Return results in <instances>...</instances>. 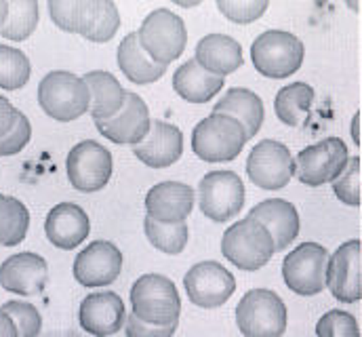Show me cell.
<instances>
[{
	"mask_svg": "<svg viewBox=\"0 0 362 337\" xmlns=\"http://www.w3.org/2000/svg\"><path fill=\"white\" fill-rule=\"evenodd\" d=\"M133 316L152 327L180 323L181 297L175 282L165 274H144L131 287Z\"/></svg>",
	"mask_w": 362,
	"mask_h": 337,
	"instance_id": "obj_1",
	"label": "cell"
},
{
	"mask_svg": "<svg viewBox=\"0 0 362 337\" xmlns=\"http://www.w3.org/2000/svg\"><path fill=\"white\" fill-rule=\"evenodd\" d=\"M243 125L226 114H209L192 131V152L204 163H230L247 144Z\"/></svg>",
	"mask_w": 362,
	"mask_h": 337,
	"instance_id": "obj_2",
	"label": "cell"
},
{
	"mask_svg": "<svg viewBox=\"0 0 362 337\" xmlns=\"http://www.w3.org/2000/svg\"><path fill=\"white\" fill-rule=\"evenodd\" d=\"M42 112L57 122H72L89 112L90 93L83 76L68 70H53L38 84Z\"/></svg>",
	"mask_w": 362,
	"mask_h": 337,
	"instance_id": "obj_3",
	"label": "cell"
},
{
	"mask_svg": "<svg viewBox=\"0 0 362 337\" xmlns=\"http://www.w3.org/2000/svg\"><path fill=\"white\" fill-rule=\"evenodd\" d=\"M137 40L144 53L160 66L173 64L185 49L187 32L185 23L177 13L169 8H154L141 21L137 30Z\"/></svg>",
	"mask_w": 362,
	"mask_h": 337,
	"instance_id": "obj_4",
	"label": "cell"
},
{
	"mask_svg": "<svg viewBox=\"0 0 362 337\" xmlns=\"http://www.w3.org/2000/svg\"><path fill=\"white\" fill-rule=\"evenodd\" d=\"M305 57L303 42L286 30H266L251 45V59L259 74L268 79L293 76Z\"/></svg>",
	"mask_w": 362,
	"mask_h": 337,
	"instance_id": "obj_5",
	"label": "cell"
},
{
	"mask_svg": "<svg viewBox=\"0 0 362 337\" xmlns=\"http://www.w3.org/2000/svg\"><path fill=\"white\" fill-rule=\"evenodd\" d=\"M274 253L276 249L270 232L251 217L232 224L221 236V255L245 272L264 268L270 263Z\"/></svg>",
	"mask_w": 362,
	"mask_h": 337,
	"instance_id": "obj_6",
	"label": "cell"
},
{
	"mask_svg": "<svg viewBox=\"0 0 362 337\" xmlns=\"http://www.w3.org/2000/svg\"><path fill=\"white\" fill-rule=\"evenodd\" d=\"M236 325L243 337H282L286 306L272 289H251L236 306Z\"/></svg>",
	"mask_w": 362,
	"mask_h": 337,
	"instance_id": "obj_7",
	"label": "cell"
},
{
	"mask_svg": "<svg viewBox=\"0 0 362 337\" xmlns=\"http://www.w3.org/2000/svg\"><path fill=\"white\" fill-rule=\"evenodd\" d=\"M245 183L234 171H211L198 183V207L215 224L234 219L245 207Z\"/></svg>",
	"mask_w": 362,
	"mask_h": 337,
	"instance_id": "obj_8",
	"label": "cell"
},
{
	"mask_svg": "<svg viewBox=\"0 0 362 337\" xmlns=\"http://www.w3.org/2000/svg\"><path fill=\"white\" fill-rule=\"evenodd\" d=\"M350 161L348 146L341 137H327L303 148L295 156V177L310 188L333 183Z\"/></svg>",
	"mask_w": 362,
	"mask_h": 337,
	"instance_id": "obj_9",
	"label": "cell"
},
{
	"mask_svg": "<svg viewBox=\"0 0 362 337\" xmlns=\"http://www.w3.org/2000/svg\"><path fill=\"white\" fill-rule=\"evenodd\" d=\"M329 253L318 243H301L291 253H286L282 261V278L284 285L301 295L312 297L325 291V270H327Z\"/></svg>",
	"mask_w": 362,
	"mask_h": 337,
	"instance_id": "obj_10",
	"label": "cell"
},
{
	"mask_svg": "<svg viewBox=\"0 0 362 337\" xmlns=\"http://www.w3.org/2000/svg\"><path fill=\"white\" fill-rule=\"evenodd\" d=\"M189 302L204 310L221 308L236 291V278L219 261H200L183 276Z\"/></svg>",
	"mask_w": 362,
	"mask_h": 337,
	"instance_id": "obj_11",
	"label": "cell"
},
{
	"mask_svg": "<svg viewBox=\"0 0 362 337\" xmlns=\"http://www.w3.org/2000/svg\"><path fill=\"white\" fill-rule=\"evenodd\" d=\"M112 152L95 139H85L76 144L66 161L68 179L78 192H99L112 179Z\"/></svg>",
	"mask_w": 362,
	"mask_h": 337,
	"instance_id": "obj_12",
	"label": "cell"
},
{
	"mask_svg": "<svg viewBox=\"0 0 362 337\" xmlns=\"http://www.w3.org/2000/svg\"><path fill=\"white\" fill-rule=\"evenodd\" d=\"M325 289L341 304H356L362 297V243L352 239L327 259Z\"/></svg>",
	"mask_w": 362,
	"mask_h": 337,
	"instance_id": "obj_13",
	"label": "cell"
},
{
	"mask_svg": "<svg viewBox=\"0 0 362 337\" xmlns=\"http://www.w3.org/2000/svg\"><path fill=\"white\" fill-rule=\"evenodd\" d=\"M249 179L264 190H280L295 175V159L288 148L276 139H262L247 159Z\"/></svg>",
	"mask_w": 362,
	"mask_h": 337,
	"instance_id": "obj_14",
	"label": "cell"
},
{
	"mask_svg": "<svg viewBox=\"0 0 362 337\" xmlns=\"http://www.w3.org/2000/svg\"><path fill=\"white\" fill-rule=\"evenodd\" d=\"M152 125L148 103L137 93H127L122 108L107 120H97V131L118 146H137L144 142Z\"/></svg>",
	"mask_w": 362,
	"mask_h": 337,
	"instance_id": "obj_15",
	"label": "cell"
},
{
	"mask_svg": "<svg viewBox=\"0 0 362 337\" xmlns=\"http://www.w3.org/2000/svg\"><path fill=\"white\" fill-rule=\"evenodd\" d=\"M122 253L110 241H93L76 255L72 272L83 287H107L122 272Z\"/></svg>",
	"mask_w": 362,
	"mask_h": 337,
	"instance_id": "obj_16",
	"label": "cell"
},
{
	"mask_svg": "<svg viewBox=\"0 0 362 337\" xmlns=\"http://www.w3.org/2000/svg\"><path fill=\"white\" fill-rule=\"evenodd\" d=\"M49 280V263L32 251L15 253L0 263V287L15 295L32 297L45 291Z\"/></svg>",
	"mask_w": 362,
	"mask_h": 337,
	"instance_id": "obj_17",
	"label": "cell"
},
{
	"mask_svg": "<svg viewBox=\"0 0 362 337\" xmlns=\"http://www.w3.org/2000/svg\"><path fill=\"white\" fill-rule=\"evenodd\" d=\"M196 205V192L183 181H160L146 194V211L158 224H183Z\"/></svg>",
	"mask_w": 362,
	"mask_h": 337,
	"instance_id": "obj_18",
	"label": "cell"
},
{
	"mask_svg": "<svg viewBox=\"0 0 362 337\" xmlns=\"http://www.w3.org/2000/svg\"><path fill=\"white\" fill-rule=\"evenodd\" d=\"M78 321H81V327L90 336H114L124 327V321H127L124 302L114 291L90 293L81 304Z\"/></svg>",
	"mask_w": 362,
	"mask_h": 337,
	"instance_id": "obj_19",
	"label": "cell"
},
{
	"mask_svg": "<svg viewBox=\"0 0 362 337\" xmlns=\"http://www.w3.org/2000/svg\"><path fill=\"white\" fill-rule=\"evenodd\" d=\"M133 154L148 167H171L183 154V133L167 120H152L144 142L133 146Z\"/></svg>",
	"mask_w": 362,
	"mask_h": 337,
	"instance_id": "obj_20",
	"label": "cell"
},
{
	"mask_svg": "<svg viewBox=\"0 0 362 337\" xmlns=\"http://www.w3.org/2000/svg\"><path fill=\"white\" fill-rule=\"evenodd\" d=\"M89 232V215L76 202L55 205L45 219V234L49 239V243L64 251H72L74 247L85 243Z\"/></svg>",
	"mask_w": 362,
	"mask_h": 337,
	"instance_id": "obj_21",
	"label": "cell"
},
{
	"mask_svg": "<svg viewBox=\"0 0 362 337\" xmlns=\"http://www.w3.org/2000/svg\"><path fill=\"white\" fill-rule=\"evenodd\" d=\"M249 217L259 222L270 232L276 253L288 249L293 245V241L299 236V228H301L299 213H297L295 205L284 198L262 200L259 205H255L251 209Z\"/></svg>",
	"mask_w": 362,
	"mask_h": 337,
	"instance_id": "obj_22",
	"label": "cell"
},
{
	"mask_svg": "<svg viewBox=\"0 0 362 337\" xmlns=\"http://www.w3.org/2000/svg\"><path fill=\"white\" fill-rule=\"evenodd\" d=\"M192 59L204 72L219 76V79L234 74L245 64L240 42L228 34H206L204 38H200Z\"/></svg>",
	"mask_w": 362,
	"mask_h": 337,
	"instance_id": "obj_23",
	"label": "cell"
},
{
	"mask_svg": "<svg viewBox=\"0 0 362 337\" xmlns=\"http://www.w3.org/2000/svg\"><path fill=\"white\" fill-rule=\"evenodd\" d=\"M215 114H226L234 120H238L247 133V139L255 137L264 125L266 110L264 101L257 93L245 86H232L226 91V95L215 103L213 108Z\"/></svg>",
	"mask_w": 362,
	"mask_h": 337,
	"instance_id": "obj_24",
	"label": "cell"
},
{
	"mask_svg": "<svg viewBox=\"0 0 362 337\" xmlns=\"http://www.w3.org/2000/svg\"><path fill=\"white\" fill-rule=\"evenodd\" d=\"M83 81L90 93L89 112L95 122L107 120L114 114H118V110L124 103L127 91L122 88V84L118 83V79L114 74H110L105 70H90L83 76Z\"/></svg>",
	"mask_w": 362,
	"mask_h": 337,
	"instance_id": "obj_25",
	"label": "cell"
},
{
	"mask_svg": "<svg viewBox=\"0 0 362 337\" xmlns=\"http://www.w3.org/2000/svg\"><path fill=\"white\" fill-rule=\"evenodd\" d=\"M118 68L120 72L135 84H152L160 81L167 72L165 66L154 64L144 49L139 47L137 32H131L122 38L118 47Z\"/></svg>",
	"mask_w": 362,
	"mask_h": 337,
	"instance_id": "obj_26",
	"label": "cell"
},
{
	"mask_svg": "<svg viewBox=\"0 0 362 337\" xmlns=\"http://www.w3.org/2000/svg\"><path fill=\"white\" fill-rule=\"evenodd\" d=\"M173 88L189 103H206L223 88V79L204 72L194 59H187L173 74Z\"/></svg>",
	"mask_w": 362,
	"mask_h": 337,
	"instance_id": "obj_27",
	"label": "cell"
},
{
	"mask_svg": "<svg viewBox=\"0 0 362 337\" xmlns=\"http://www.w3.org/2000/svg\"><path fill=\"white\" fill-rule=\"evenodd\" d=\"M120 28V13L112 0H85L78 34L90 42H107Z\"/></svg>",
	"mask_w": 362,
	"mask_h": 337,
	"instance_id": "obj_28",
	"label": "cell"
},
{
	"mask_svg": "<svg viewBox=\"0 0 362 337\" xmlns=\"http://www.w3.org/2000/svg\"><path fill=\"white\" fill-rule=\"evenodd\" d=\"M314 101V88L305 83L284 84L274 99L276 118L286 127H299Z\"/></svg>",
	"mask_w": 362,
	"mask_h": 337,
	"instance_id": "obj_29",
	"label": "cell"
},
{
	"mask_svg": "<svg viewBox=\"0 0 362 337\" xmlns=\"http://www.w3.org/2000/svg\"><path fill=\"white\" fill-rule=\"evenodd\" d=\"M6 19L0 28V36L13 42L30 38L38 25L40 6L36 0H6Z\"/></svg>",
	"mask_w": 362,
	"mask_h": 337,
	"instance_id": "obj_30",
	"label": "cell"
},
{
	"mask_svg": "<svg viewBox=\"0 0 362 337\" xmlns=\"http://www.w3.org/2000/svg\"><path fill=\"white\" fill-rule=\"evenodd\" d=\"M30 228V211L15 196L0 194V245L17 247Z\"/></svg>",
	"mask_w": 362,
	"mask_h": 337,
	"instance_id": "obj_31",
	"label": "cell"
},
{
	"mask_svg": "<svg viewBox=\"0 0 362 337\" xmlns=\"http://www.w3.org/2000/svg\"><path fill=\"white\" fill-rule=\"evenodd\" d=\"M144 230L152 247H156L158 251L167 253V255H180L185 249L187 236H189V228L185 222L183 224H158L148 215L144 222Z\"/></svg>",
	"mask_w": 362,
	"mask_h": 337,
	"instance_id": "obj_32",
	"label": "cell"
},
{
	"mask_svg": "<svg viewBox=\"0 0 362 337\" xmlns=\"http://www.w3.org/2000/svg\"><path fill=\"white\" fill-rule=\"evenodd\" d=\"M32 74V64L28 55L15 47L0 45V88L17 91L25 86Z\"/></svg>",
	"mask_w": 362,
	"mask_h": 337,
	"instance_id": "obj_33",
	"label": "cell"
},
{
	"mask_svg": "<svg viewBox=\"0 0 362 337\" xmlns=\"http://www.w3.org/2000/svg\"><path fill=\"white\" fill-rule=\"evenodd\" d=\"M362 161L361 156H352L348 161L341 175L333 181V192L335 196L350 207H361L362 205Z\"/></svg>",
	"mask_w": 362,
	"mask_h": 337,
	"instance_id": "obj_34",
	"label": "cell"
},
{
	"mask_svg": "<svg viewBox=\"0 0 362 337\" xmlns=\"http://www.w3.org/2000/svg\"><path fill=\"white\" fill-rule=\"evenodd\" d=\"M0 310L13 319L17 337H38L40 329H42V316L36 310V306H32L28 302H19V299H11V302L2 304Z\"/></svg>",
	"mask_w": 362,
	"mask_h": 337,
	"instance_id": "obj_35",
	"label": "cell"
},
{
	"mask_svg": "<svg viewBox=\"0 0 362 337\" xmlns=\"http://www.w3.org/2000/svg\"><path fill=\"white\" fill-rule=\"evenodd\" d=\"M268 0H217L219 13L232 23H253L268 11Z\"/></svg>",
	"mask_w": 362,
	"mask_h": 337,
	"instance_id": "obj_36",
	"label": "cell"
},
{
	"mask_svg": "<svg viewBox=\"0 0 362 337\" xmlns=\"http://www.w3.org/2000/svg\"><path fill=\"white\" fill-rule=\"evenodd\" d=\"M318 337H361L358 321L346 310H329L316 323Z\"/></svg>",
	"mask_w": 362,
	"mask_h": 337,
	"instance_id": "obj_37",
	"label": "cell"
},
{
	"mask_svg": "<svg viewBox=\"0 0 362 337\" xmlns=\"http://www.w3.org/2000/svg\"><path fill=\"white\" fill-rule=\"evenodd\" d=\"M85 0H49V15L57 28L70 34H78Z\"/></svg>",
	"mask_w": 362,
	"mask_h": 337,
	"instance_id": "obj_38",
	"label": "cell"
},
{
	"mask_svg": "<svg viewBox=\"0 0 362 337\" xmlns=\"http://www.w3.org/2000/svg\"><path fill=\"white\" fill-rule=\"evenodd\" d=\"M30 139H32L30 118L23 112H19L15 127L4 137H0V156H15V154H19L30 144Z\"/></svg>",
	"mask_w": 362,
	"mask_h": 337,
	"instance_id": "obj_39",
	"label": "cell"
},
{
	"mask_svg": "<svg viewBox=\"0 0 362 337\" xmlns=\"http://www.w3.org/2000/svg\"><path fill=\"white\" fill-rule=\"evenodd\" d=\"M177 327H180V323H173L169 327H152V325L141 323L133 314L131 316L127 314V321H124L127 337H173L175 331H177Z\"/></svg>",
	"mask_w": 362,
	"mask_h": 337,
	"instance_id": "obj_40",
	"label": "cell"
},
{
	"mask_svg": "<svg viewBox=\"0 0 362 337\" xmlns=\"http://www.w3.org/2000/svg\"><path fill=\"white\" fill-rule=\"evenodd\" d=\"M17 116H19V110L6 97L0 95V137H4L15 127Z\"/></svg>",
	"mask_w": 362,
	"mask_h": 337,
	"instance_id": "obj_41",
	"label": "cell"
},
{
	"mask_svg": "<svg viewBox=\"0 0 362 337\" xmlns=\"http://www.w3.org/2000/svg\"><path fill=\"white\" fill-rule=\"evenodd\" d=\"M0 337H17V329H15L13 319L2 310H0Z\"/></svg>",
	"mask_w": 362,
	"mask_h": 337,
	"instance_id": "obj_42",
	"label": "cell"
},
{
	"mask_svg": "<svg viewBox=\"0 0 362 337\" xmlns=\"http://www.w3.org/2000/svg\"><path fill=\"white\" fill-rule=\"evenodd\" d=\"M361 118H362V114H361V110L354 114V118H352V139H354V144L361 148V142H362V137H361Z\"/></svg>",
	"mask_w": 362,
	"mask_h": 337,
	"instance_id": "obj_43",
	"label": "cell"
},
{
	"mask_svg": "<svg viewBox=\"0 0 362 337\" xmlns=\"http://www.w3.org/2000/svg\"><path fill=\"white\" fill-rule=\"evenodd\" d=\"M6 0H0V28L4 25V19H6Z\"/></svg>",
	"mask_w": 362,
	"mask_h": 337,
	"instance_id": "obj_44",
	"label": "cell"
}]
</instances>
